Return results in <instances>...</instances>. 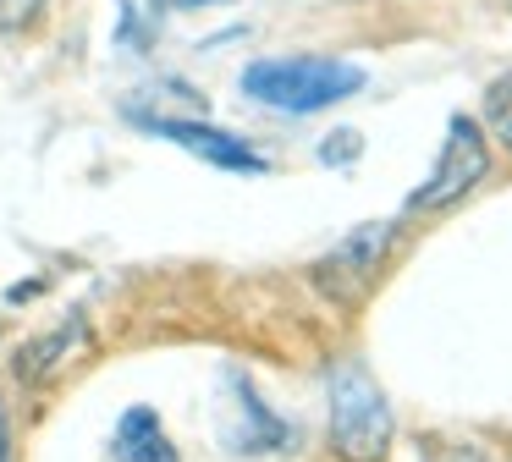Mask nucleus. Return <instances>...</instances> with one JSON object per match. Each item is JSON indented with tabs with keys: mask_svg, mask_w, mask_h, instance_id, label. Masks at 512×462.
Wrapping results in <instances>:
<instances>
[{
	"mask_svg": "<svg viewBox=\"0 0 512 462\" xmlns=\"http://www.w3.org/2000/svg\"><path fill=\"white\" fill-rule=\"evenodd\" d=\"M364 88V66L353 61H325V55H292V61H254L243 72V94L287 116L342 105Z\"/></svg>",
	"mask_w": 512,
	"mask_h": 462,
	"instance_id": "f257e3e1",
	"label": "nucleus"
},
{
	"mask_svg": "<svg viewBox=\"0 0 512 462\" xmlns=\"http://www.w3.org/2000/svg\"><path fill=\"white\" fill-rule=\"evenodd\" d=\"M331 440L342 462H380L391 446V407L364 363H336L331 369Z\"/></svg>",
	"mask_w": 512,
	"mask_h": 462,
	"instance_id": "f03ea898",
	"label": "nucleus"
},
{
	"mask_svg": "<svg viewBox=\"0 0 512 462\" xmlns=\"http://www.w3.org/2000/svg\"><path fill=\"white\" fill-rule=\"evenodd\" d=\"M490 171V143H485V127L474 116L457 110L446 121V138H441V154H435V171L424 176L419 187L408 193V209H446L457 198H468V187H479Z\"/></svg>",
	"mask_w": 512,
	"mask_h": 462,
	"instance_id": "7ed1b4c3",
	"label": "nucleus"
},
{
	"mask_svg": "<svg viewBox=\"0 0 512 462\" xmlns=\"http://www.w3.org/2000/svg\"><path fill=\"white\" fill-rule=\"evenodd\" d=\"M386 242H391V226H386V220H375V226H358L347 242H336V253H331V259H320V270H314L320 292L342 297V303H358V297L369 292V281H375L380 259H386Z\"/></svg>",
	"mask_w": 512,
	"mask_h": 462,
	"instance_id": "20e7f679",
	"label": "nucleus"
},
{
	"mask_svg": "<svg viewBox=\"0 0 512 462\" xmlns=\"http://www.w3.org/2000/svg\"><path fill=\"white\" fill-rule=\"evenodd\" d=\"M226 396H232V407H237V418H226V446H232L237 457H270V451L292 446V429L259 402V391L243 380V374L226 380Z\"/></svg>",
	"mask_w": 512,
	"mask_h": 462,
	"instance_id": "39448f33",
	"label": "nucleus"
},
{
	"mask_svg": "<svg viewBox=\"0 0 512 462\" xmlns=\"http://www.w3.org/2000/svg\"><path fill=\"white\" fill-rule=\"evenodd\" d=\"M149 127L160 132V138L182 143L188 154H199L204 165H221V171H265V160H259L254 149H248L243 138H232V132L210 127V121H149Z\"/></svg>",
	"mask_w": 512,
	"mask_h": 462,
	"instance_id": "423d86ee",
	"label": "nucleus"
},
{
	"mask_svg": "<svg viewBox=\"0 0 512 462\" xmlns=\"http://www.w3.org/2000/svg\"><path fill=\"white\" fill-rule=\"evenodd\" d=\"M111 451H116V462H177V446L166 440L155 407H127L122 424H116Z\"/></svg>",
	"mask_w": 512,
	"mask_h": 462,
	"instance_id": "0eeeda50",
	"label": "nucleus"
},
{
	"mask_svg": "<svg viewBox=\"0 0 512 462\" xmlns=\"http://www.w3.org/2000/svg\"><path fill=\"white\" fill-rule=\"evenodd\" d=\"M67 347H83V319H78V314H72L61 330L39 336L34 347H23V352H17V374H23V380H45V374L56 369L61 358H67Z\"/></svg>",
	"mask_w": 512,
	"mask_h": 462,
	"instance_id": "6e6552de",
	"label": "nucleus"
},
{
	"mask_svg": "<svg viewBox=\"0 0 512 462\" xmlns=\"http://www.w3.org/2000/svg\"><path fill=\"white\" fill-rule=\"evenodd\" d=\"M485 127H490V132H496V138L512 149V77L490 83V94H485Z\"/></svg>",
	"mask_w": 512,
	"mask_h": 462,
	"instance_id": "1a4fd4ad",
	"label": "nucleus"
},
{
	"mask_svg": "<svg viewBox=\"0 0 512 462\" xmlns=\"http://www.w3.org/2000/svg\"><path fill=\"white\" fill-rule=\"evenodd\" d=\"M358 149H364V138H358V132H331V138L320 143V160L325 165H353Z\"/></svg>",
	"mask_w": 512,
	"mask_h": 462,
	"instance_id": "9d476101",
	"label": "nucleus"
},
{
	"mask_svg": "<svg viewBox=\"0 0 512 462\" xmlns=\"http://www.w3.org/2000/svg\"><path fill=\"white\" fill-rule=\"evenodd\" d=\"M39 6H45V0H0V33L28 28V22L39 17Z\"/></svg>",
	"mask_w": 512,
	"mask_h": 462,
	"instance_id": "9b49d317",
	"label": "nucleus"
},
{
	"mask_svg": "<svg viewBox=\"0 0 512 462\" xmlns=\"http://www.w3.org/2000/svg\"><path fill=\"white\" fill-rule=\"evenodd\" d=\"M0 462H12V440H6V413H0Z\"/></svg>",
	"mask_w": 512,
	"mask_h": 462,
	"instance_id": "f8f14e48",
	"label": "nucleus"
},
{
	"mask_svg": "<svg viewBox=\"0 0 512 462\" xmlns=\"http://www.w3.org/2000/svg\"><path fill=\"white\" fill-rule=\"evenodd\" d=\"M188 6H204V0H188Z\"/></svg>",
	"mask_w": 512,
	"mask_h": 462,
	"instance_id": "ddd939ff",
	"label": "nucleus"
}]
</instances>
